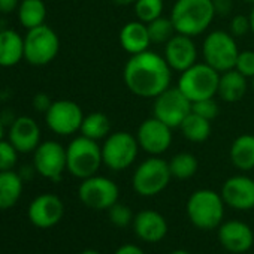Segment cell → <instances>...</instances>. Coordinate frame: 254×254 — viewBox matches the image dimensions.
<instances>
[{"label":"cell","instance_id":"6da1fadb","mask_svg":"<svg viewBox=\"0 0 254 254\" xmlns=\"http://www.w3.org/2000/svg\"><path fill=\"white\" fill-rule=\"evenodd\" d=\"M171 66L165 57L144 51L130 56L124 66V82L139 97H157L171 84Z\"/></svg>","mask_w":254,"mask_h":254},{"label":"cell","instance_id":"7a4b0ae2","mask_svg":"<svg viewBox=\"0 0 254 254\" xmlns=\"http://www.w3.org/2000/svg\"><path fill=\"white\" fill-rule=\"evenodd\" d=\"M215 9L212 0H177L171 11V21L177 33L197 36L212 23Z\"/></svg>","mask_w":254,"mask_h":254},{"label":"cell","instance_id":"3957f363","mask_svg":"<svg viewBox=\"0 0 254 254\" xmlns=\"http://www.w3.org/2000/svg\"><path fill=\"white\" fill-rule=\"evenodd\" d=\"M224 200L221 194L214 190H197L187 200V215L193 226L211 230L223 223Z\"/></svg>","mask_w":254,"mask_h":254},{"label":"cell","instance_id":"277c9868","mask_svg":"<svg viewBox=\"0 0 254 254\" xmlns=\"http://www.w3.org/2000/svg\"><path fill=\"white\" fill-rule=\"evenodd\" d=\"M67 157V172L75 178L85 180L97 174L102 159V147L97 145V141H93L85 136L75 138L66 148Z\"/></svg>","mask_w":254,"mask_h":254},{"label":"cell","instance_id":"5b68a950","mask_svg":"<svg viewBox=\"0 0 254 254\" xmlns=\"http://www.w3.org/2000/svg\"><path fill=\"white\" fill-rule=\"evenodd\" d=\"M220 72L206 63H196L187 70L181 72L178 79V88L193 103L202 99L215 97L218 93Z\"/></svg>","mask_w":254,"mask_h":254},{"label":"cell","instance_id":"8992f818","mask_svg":"<svg viewBox=\"0 0 254 254\" xmlns=\"http://www.w3.org/2000/svg\"><path fill=\"white\" fill-rule=\"evenodd\" d=\"M60 50L57 33L47 24L27 30L24 36V60L32 66H45L51 63Z\"/></svg>","mask_w":254,"mask_h":254},{"label":"cell","instance_id":"52a82bcc","mask_svg":"<svg viewBox=\"0 0 254 254\" xmlns=\"http://www.w3.org/2000/svg\"><path fill=\"white\" fill-rule=\"evenodd\" d=\"M172 178L169 163L160 157H150L144 160L135 171L132 184L138 194L150 197L162 193Z\"/></svg>","mask_w":254,"mask_h":254},{"label":"cell","instance_id":"ba28073f","mask_svg":"<svg viewBox=\"0 0 254 254\" xmlns=\"http://www.w3.org/2000/svg\"><path fill=\"white\" fill-rule=\"evenodd\" d=\"M202 54L205 63L221 73L235 69L239 50L235 38L230 33L223 30H215L205 38L202 45Z\"/></svg>","mask_w":254,"mask_h":254},{"label":"cell","instance_id":"9c48e42d","mask_svg":"<svg viewBox=\"0 0 254 254\" xmlns=\"http://www.w3.org/2000/svg\"><path fill=\"white\" fill-rule=\"evenodd\" d=\"M138 139L129 132H115L106 136L102 145L103 165L112 171H124L136 160Z\"/></svg>","mask_w":254,"mask_h":254},{"label":"cell","instance_id":"30bf717a","mask_svg":"<svg viewBox=\"0 0 254 254\" xmlns=\"http://www.w3.org/2000/svg\"><path fill=\"white\" fill-rule=\"evenodd\" d=\"M190 112L191 102L178 87H168L157 97H154V117L168 124L171 129L180 127Z\"/></svg>","mask_w":254,"mask_h":254},{"label":"cell","instance_id":"8fae6325","mask_svg":"<svg viewBox=\"0 0 254 254\" xmlns=\"http://www.w3.org/2000/svg\"><path fill=\"white\" fill-rule=\"evenodd\" d=\"M78 196L85 206L96 211H103L109 209L114 203L118 202L120 190L112 180L93 175L82 180L78 189Z\"/></svg>","mask_w":254,"mask_h":254},{"label":"cell","instance_id":"7c38bea8","mask_svg":"<svg viewBox=\"0 0 254 254\" xmlns=\"http://www.w3.org/2000/svg\"><path fill=\"white\" fill-rule=\"evenodd\" d=\"M33 169L50 181H60L67 171L66 148L56 141H44L33 151Z\"/></svg>","mask_w":254,"mask_h":254},{"label":"cell","instance_id":"4fadbf2b","mask_svg":"<svg viewBox=\"0 0 254 254\" xmlns=\"http://www.w3.org/2000/svg\"><path fill=\"white\" fill-rule=\"evenodd\" d=\"M82 109L72 100H56L45 112V121L50 130L60 136H69L81 129L84 120Z\"/></svg>","mask_w":254,"mask_h":254},{"label":"cell","instance_id":"5bb4252c","mask_svg":"<svg viewBox=\"0 0 254 254\" xmlns=\"http://www.w3.org/2000/svg\"><path fill=\"white\" fill-rule=\"evenodd\" d=\"M172 129L156 117L141 123L136 139L139 147L151 156L163 154L172 144Z\"/></svg>","mask_w":254,"mask_h":254},{"label":"cell","instance_id":"9a60e30c","mask_svg":"<svg viewBox=\"0 0 254 254\" xmlns=\"http://www.w3.org/2000/svg\"><path fill=\"white\" fill-rule=\"evenodd\" d=\"M64 215L63 200L53 193H44L36 196L27 209V217L35 227L51 229L57 226Z\"/></svg>","mask_w":254,"mask_h":254},{"label":"cell","instance_id":"2e32d148","mask_svg":"<svg viewBox=\"0 0 254 254\" xmlns=\"http://www.w3.org/2000/svg\"><path fill=\"white\" fill-rule=\"evenodd\" d=\"M197 50L191 36L175 33L165 44V60L172 70L184 72L196 64Z\"/></svg>","mask_w":254,"mask_h":254},{"label":"cell","instance_id":"e0dca14e","mask_svg":"<svg viewBox=\"0 0 254 254\" xmlns=\"http://www.w3.org/2000/svg\"><path fill=\"white\" fill-rule=\"evenodd\" d=\"M221 197L226 205L247 211L254 208V180L245 175H235L226 180L221 187Z\"/></svg>","mask_w":254,"mask_h":254},{"label":"cell","instance_id":"ac0fdd59","mask_svg":"<svg viewBox=\"0 0 254 254\" xmlns=\"http://www.w3.org/2000/svg\"><path fill=\"white\" fill-rule=\"evenodd\" d=\"M9 142L17 148L18 153L27 154L33 153L41 144V129L39 124L27 115L18 117L12 121L9 127Z\"/></svg>","mask_w":254,"mask_h":254},{"label":"cell","instance_id":"d6986e66","mask_svg":"<svg viewBox=\"0 0 254 254\" xmlns=\"http://www.w3.org/2000/svg\"><path fill=\"white\" fill-rule=\"evenodd\" d=\"M218 239L221 245L230 253H245L254 244V233L251 227L239 220H229L218 226Z\"/></svg>","mask_w":254,"mask_h":254},{"label":"cell","instance_id":"ffe728a7","mask_svg":"<svg viewBox=\"0 0 254 254\" xmlns=\"http://www.w3.org/2000/svg\"><path fill=\"white\" fill-rule=\"evenodd\" d=\"M133 229L139 239L145 242H159L168 235V221L160 212L144 209L135 215Z\"/></svg>","mask_w":254,"mask_h":254},{"label":"cell","instance_id":"44dd1931","mask_svg":"<svg viewBox=\"0 0 254 254\" xmlns=\"http://www.w3.org/2000/svg\"><path fill=\"white\" fill-rule=\"evenodd\" d=\"M120 44L130 56L147 51L151 44L147 24L139 20L127 23L120 32Z\"/></svg>","mask_w":254,"mask_h":254},{"label":"cell","instance_id":"7402d4cb","mask_svg":"<svg viewBox=\"0 0 254 254\" xmlns=\"http://www.w3.org/2000/svg\"><path fill=\"white\" fill-rule=\"evenodd\" d=\"M24 59V38L15 30H0V66L12 67Z\"/></svg>","mask_w":254,"mask_h":254},{"label":"cell","instance_id":"603a6c76","mask_svg":"<svg viewBox=\"0 0 254 254\" xmlns=\"http://www.w3.org/2000/svg\"><path fill=\"white\" fill-rule=\"evenodd\" d=\"M247 91V78L236 69H230L220 73L218 96L229 103L239 102Z\"/></svg>","mask_w":254,"mask_h":254},{"label":"cell","instance_id":"cb8c5ba5","mask_svg":"<svg viewBox=\"0 0 254 254\" xmlns=\"http://www.w3.org/2000/svg\"><path fill=\"white\" fill-rule=\"evenodd\" d=\"M23 194V177L12 171L0 172V209H9L17 205Z\"/></svg>","mask_w":254,"mask_h":254},{"label":"cell","instance_id":"d4e9b609","mask_svg":"<svg viewBox=\"0 0 254 254\" xmlns=\"http://www.w3.org/2000/svg\"><path fill=\"white\" fill-rule=\"evenodd\" d=\"M230 160L241 171L254 168V135H241L230 145Z\"/></svg>","mask_w":254,"mask_h":254},{"label":"cell","instance_id":"484cf974","mask_svg":"<svg viewBox=\"0 0 254 254\" xmlns=\"http://www.w3.org/2000/svg\"><path fill=\"white\" fill-rule=\"evenodd\" d=\"M17 12H18V21L27 30L45 24L47 6L44 3V0H21Z\"/></svg>","mask_w":254,"mask_h":254},{"label":"cell","instance_id":"4316f807","mask_svg":"<svg viewBox=\"0 0 254 254\" xmlns=\"http://www.w3.org/2000/svg\"><path fill=\"white\" fill-rule=\"evenodd\" d=\"M180 129L184 138L190 142H205L211 136V121L194 112H190L181 123Z\"/></svg>","mask_w":254,"mask_h":254},{"label":"cell","instance_id":"83f0119b","mask_svg":"<svg viewBox=\"0 0 254 254\" xmlns=\"http://www.w3.org/2000/svg\"><path fill=\"white\" fill-rule=\"evenodd\" d=\"M109 130H111V121L102 112H91L85 115L79 129L82 136L90 138L93 141L106 138L109 135Z\"/></svg>","mask_w":254,"mask_h":254},{"label":"cell","instance_id":"f1b7e54d","mask_svg":"<svg viewBox=\"0 0 254 254\" xmlns=\"http://www.w3.org/2000/svg\"><path fill=\"white\" fill-rule=\"evenodd\" d=\"M197 159L190 153H178L169 162V169L174 178L189 180L197 172Z\"/></svg>","mask_w":254,"mask_h":254},{"label":"cell","instance_id":"f546056e","mask_svg":"<svg viewBox=\"0 0 254 254\" xmlns=\"http://www.w3.org/2000/svg\"><path fill=\"white\" fill-rule=\"evenodd\" d=\"M147 27H148L151 44H166L177 33L171 18H165V17L156 18L154 21L148 23Z\"/></svg>","mask_w":254,"mask_h":254},{"label":"cell","instance_id":"4dcf8cb0","mask_svg":"<svg viewBox=\"0 0 254 254\" xmlns=\"http://www.w3.org/2000/svg\"><path fill=\"white\" fill-rule=\"evenodd\" d=\"M135 14L139 21L148 24L163 14V0H136Z\"/></svg>","mask_w":254,"mask_h":254},{"label":"cell","instance_id":"1f68e13d","mask_svg":"<svg viewBox=\"0 0 254 254\" xmlns=\"http://www.w3.org/2000/svg\"><path fill=\"white\" fill-rule=\"evenodd\" d=\"M108 214H109V220L114 226L117 227H127L132 221H133V212L132 209L124 205V203H114L109 209H108Z\"/></svg>","mask_w":254,"mask_h":254},{"label":"cell","instance_id":"d6a6232c","mask_svg":"<svg viewBox=\"0 0 254 254\" xmlns=\"http://www.w3.org/2000/svg\"><path fill=\"white\" fill-rule=\"evenodd\" d=\"M18 162V151L9 142L2 139L0 141V172L2 171H12Z\"/></svg>","mask_w":254,"mask_h":254},{"label":"cell","instance_id":"836d02e7","mask_svg":"<svg viewBox=\"0 0 254 254\" xmlns=\"http://www.w3.org/2000/svg\"><path fill=\"white\" fill-rule=\"evenodd\" d=\"M191 112L212 121L217 115H218V105L214 100V97L211 99H202V100H196L191 103Z\"/></svg>","mask_w":254,"mask_h":254},{"label":"cell","instance_id":"e575fe53","mask_svg":"<svg viewBox=\"0 0 254 254\" xmlns=\"http://www.w3.org/2000/svg\"><path fill=\"white\" fill-rule=\"evenodd\" d=\"M235 69L245 78H254V51H239Z\"/></svg>","mask_w":254,"mask_h":254},{"label":"cell","instance_id":"d590c367","mask_svg":"<svg viewBox=\"0 0 254 254\" xmlns=\"http://www.w3.org/2000/svg\"><path fill=\"white\" fill-rule=\"evenodd\" d=\"M248 30H251L250 26V17L245 15H235L230 21V35L241 38L244 36Z\"/></svg>","mask_w":254,"mask_h":254},{"label":"cell","instance_id":"8d00e7d4","mask_svg":"<svg viewBox=\"0 0 254 254\" xmlns=\"http://www.w3.org/2000/svg\"><path fill=\"white\" fill-rule=\"evenodd\" d=\"M32 105H33V108L38 111V112H47L48 109H50V106L53 105V100L50 99V96L48 94H45V93H38V94H35V97H33V100H32Z\"/></svg>","mask_w":254,"mask_h":254},{"label":"cell","instance_id":"74e56055","mask_svg":"<svg viewBox=\"0 0 254 254\" xmlns=\"http://www.w3.org/2000/svg\"><path fill=\"white\" fill-rule=\"evenodd\" d=\"M214 3V9H215V15L220 17H226L227 14L232 12V0H212Z\"/></svg>","mask_w":254,"mask_h":254},{"label":"cell","instance_id":"f35d334b","mask_svg":"<svg viewBox=\"0 0 254 254\" xmlns=\"http://www.w3.org/2000/svg\"><path fill=\"white\" fill-rule=\"evenodd\" d=\"M20 6V0H0V12L11 14L17 11Z\"/></svg>","mask_w":254,"mask_h":254},{"label":"cell","instance_id":"ab89813d","mask_svg":"<svg viewBox=\"0 0 254 254\" xmlns=\"http://www.w3.org/2000/svg\"><path fill=\"white\" fill-rule=\"evenodd\" d=\"M114 254H145V251L133 244H124L120 248H117Z\"/></svg>","mask_w":254,"mask_h":254},{"label":"cell","instance_id":"60d3db41","mask_svg":"<svg viewBox=\"0 0 254 254\" xmlns=\"http://www.w3.org/2000/svg\"><path fill=\"white\" fill-rule=\"evenodd\" d=\"M111 2L118 6H129V5H135L136 0H111Z\"/></svg>","mask_w":254,"mask_h":254},{"label":"cell","instance_id":"b9f144b4","mask_svg":"<svg viewBox=\"0 0 254 254\" xmlns=\"http://www.w3.org/2000/svg\"><path fill=\"white\" fill-rule=\"evenodd\" d=\"M250 26H251V32L254 33V5H253V9H251V12H250Z\"/></svg>","mask_w":254,"mask_h":254},{"label":"cell","instance_id":"7bdbcfd3","mask_svg":"<svg viewBox=\"0 0 254 254\" xmlns=\"http://www.w3.org/2000/svg\"><path fill=\"white\" fill-rule=\"evenodd\" d=\"M3 135H5V124L2 120H0V141L3 139Z\"/></svg>","mask_w":254,"mask_h":254},{"label":"cell","instance_id":"ee69618b","mask_svg":"<svg viewBox=\"0 0 254 254\" xmlns=\"http://www.w3.org/2000/svg\"><path fill=\"white\" fill-rule=\"evenodd\" d=\"M79 254H102V253H99L97 250H91V248H88V250H84V251H81Z\"/></svg>","mask_w":254,"mask_h":254},{"label":"cell","instance_id":"f6af8a7d","mask_svg":"<svg viewBox=\"0 0 254 254\" xmlns=\"http://www.w3.org/2000/svg\"><path fill=\"white\" fill-rule=\"evenodd\" d=\"M171 254H190L189 251H186V250H174Z\"/></svg>","mask_w":254,"mask_h":254},{"label":"cell","instance_id":"bcb514c9","mask_svg":"<svg viewBox=\"0 0 254 254\" xmlns=\"http://www.w3.org/2000/svg\"><path fill=\"white\" fill-rule=\"evenodd\" d=\"M245 3H251V5H254V0H244Z\"/></svg>","mask_w":254,"mask_h":254},{"label":"cell","instance_id":"7dc6e473","mask_svg":"<svg viewBox=\"0 0 254 254\" xmlns=\"http://www.w3.org/2000/svg\"><path fill=\"white\" fill-rule=\"evenodd\" d=\"M253 88H254V78H253Z\"/></svg>","mask_w":254,"mask_h":254}]
</instances>
